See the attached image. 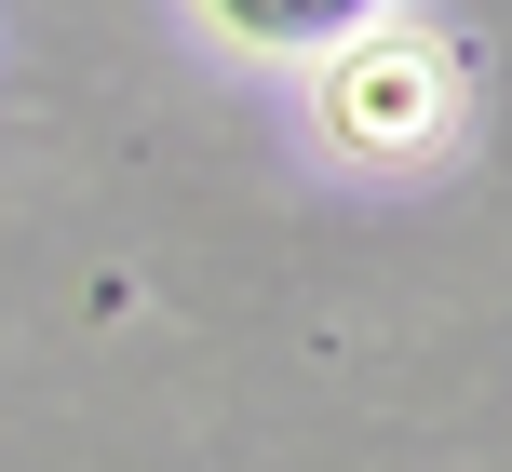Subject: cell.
I'll list each match as a JSON object with an SVG mask.
<instances>
[{
	"label": "cell",
	"mask_w": 512,
	"mask_h": 472,
	"mask_svg": "<svg viewBox=\"0 0 512 472\" xmlns=\"http://www.w3.org/2000/svg\"><path fill=\"white\" fill-rule=\"evenodd\" d=\"M230 41H256V54H337V41H364L378 27V0H203Z\"/></svg>",
	"instance_id": "cell-1"
}]
</instances>
